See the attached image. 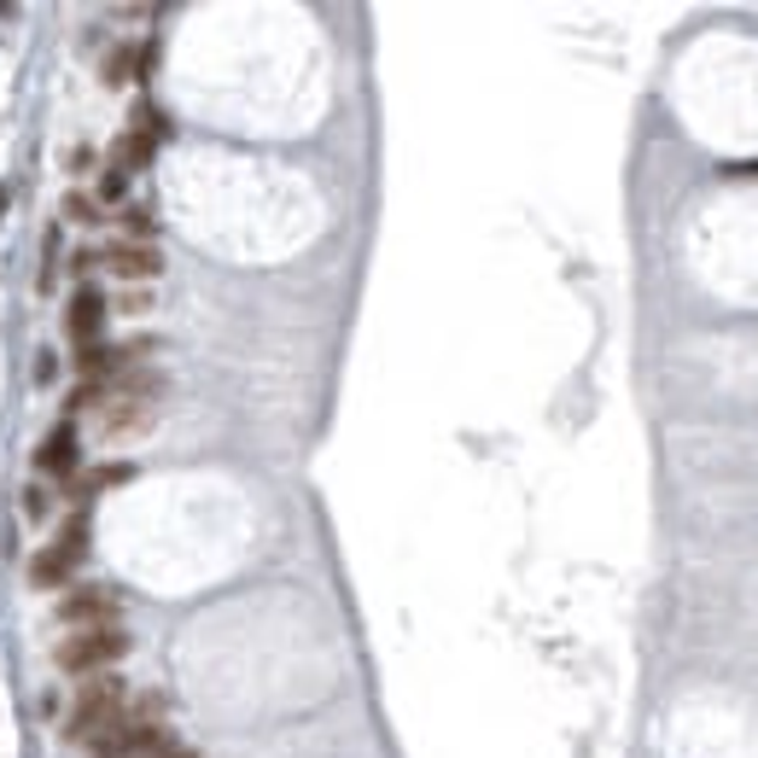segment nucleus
<instances>
[{"instance_id":"obj_8","label":"nucleus","mask_w":758,"mask_h":758,"mask_svg":"<svg viewBox=\"0 0 758 758\" xmlns=\"http://www.w3.org/2000/svg\"><path fill=\"white\" fill-rule=\"evenodd\" d=\"M35 461H41V473L71 479V473H76V461H82V456H76V426H71V420H58L53 433H47V444H41V456H35Z\"/></svg>"},{"instance_id":"obj_1","label":"nucleus","mask_w":758,"mask_h":758,"mask_svg":"<svg viewBox=\"0 0 758 758\" xmlns=\"http://www.w3.org/2000/svg\"><path fill=\"white\" fill-rule=\"evenodd\" d=\"M117 712H122V683H88L76 688V706L65 718V741H99L106 729H117Z\"/></svg>"},{"instance_id":"obj_14","label":"nucleus","mask_w":758,"mask_h":758,"mask_svg":"<svg viewBox=\"0 0 758 758\" xmlns=\"http://www.w3.org/2000/svg\"><path fill=\"white\" fill-rule=\"evenodd\" d=\"M122 479H135V467H129V461H117V467H99V473H94L88 484H94V490H106V484H122Z\"/></svg>"},{"instance_id":"obj_15","label":"nucleus","mask_w":758,"mask_h":758,"mask_svg":"<svg viewBox=\"0 0 758 758\" xmlns=\"http://www.w3.org/2000/svg\"><path fill=\"white\" fill-rule=\"evenodd\" d=\"M122 76H129V47H117V53L106 58V82H111V88H117Z\"/></svg>"},{"instance_id":"obj_5","label":"nucleus","mask_w":758,"mask_h":758,"mask_svg":"<svg viewBox=\"0 0 758 758\" xmlns=\"http://www.w3.org/2000/svg\"><path fill=\"white\" fill-rule=\"evenodd\" d=\"M99 321H106V298H99L94 286H76L71 303H65V333L82 344V351H88L94 333H99Z\"/></svg>"},{"instance_id":"obj_2","label":"nucleus","mask_w":758,"mask_h":758,"mask_svg":"<svg viewBox=\"0 0 758 758\" xmlns=\"http://www.w3.org/2000/svg\"><path fill=\"white\" fill-rule=\"evenodd\" d=\"M129 653V637L117 624H99V630H82L58 648V671H99V665H117Z\"/></svg>"},{"instance_id":"obj_4","label":"nucleus","mask_w":758,"mask_h":758,"mask_svg":"<svg viewBox=\"0 0 758 758\" xmlns=\"http://www.w3.org/2000/svg\"><path fill=\"white\" fill-rule=\"evenodd\" d=\"M117 619V596L111 589H71L65 601H58V624H88V630H99V624H111Z\"/></svg>"},{"instance_id":"obj_3","label":"nucleus","mask_w":758,"mask_h":758,"mask_svg":"<svg viewBox=\"0 0 758 758\" xmlns=\"http://www.w3.org/2000/svg\"><path fill=\"white\" fill-rule=\"evenodd\" d=\"M94 752L99 758H158V752H170V747H163V729L158 724H117V729H106L94 741Z\"/></svg>"},{"instance_id":"obj_12","label":"nucleus","mask_w":758,"mask_h":758,"mask_svg":"<svg viewBox=\"0 0 758 758\" xmlns=\"http://www.w3.org/2000/svg\"><path fill=\"white\" fill-rule=\"evenodd\" d=\"M122 193H129V170H122V163H111V170L106 175H99V199H122Z\"/></svg>"},{"instance_id":"obj_7","label":"nucleus","mask_w":758,"mask_h":758,"mask_svg":"<svg viewBox=\"0 0 758 758\" xmlns=\"http://www.w3.org/2000/svg\"><path fill=\"white\" fill-rule=\"evenodd\" d=\"M106 269H111L117 280H152V275L163 269V257L152 252V245H129V239H117L111 252H106Z\"/></svg>"},{"instance_id":"obj_16","label":"nucleus","mask_w":758,"mask_h":758,"mask_svg":"<svg viewBox=\"0 0 758 758\" xmlns=\"http://www.w3.org/2000/svg\"><path fill=\"white\" fill-rule=\"evenodd\" d=\"M65 216H76L82 228H88V216H94V204L88 199H65Z\"/></svg>"},{"instance_id":"obj_9","label":"nucleus","mask_w":758,"mask_h":758,"mask_svg":"<svg viewBox=\"0 0 758 758\" xmlns=\"http://www.w3.org/2000/svg\"><path fill=\"white\" fill-rule=\"evenodd\" d=\"M163 129H170V122H163L152 106H140V111H135V135L122 140V158H129V163H147V158H152V147L163 140Z\"/></svg>"},{"instance_id":"obj_10","label":"nucleus","mask_w":758,"mask_h":758,"mask_svg":"<svg viewBox=\"0 0 758 758\" xmlns=\"http://www.w3.org/2000/svg\"><path fill=\"white\" fill-rule=\"evenodd\" d=\"M53 555L65 561V566H76L82 555H88V514H71V520H65V531H58V543H53Z\"/></svg>"},{"instance_id":"obj_11","label":"nucleus","mask_w":758,"mask_h":758,"mask_svg":"<svg viewBox=\"0 0 758 758\" xmlns=\"http://www.w3.org/2000/svg\"><path fill=\"white\" fill-rule=\"evenodd\" d=\"M30 578H35V584H65V578H71V566H65V561H58L53 548H47V555H35Z\"/></svg>"},{"instance_id":"obj_6","label":"nucleus","mask_w":758,"mask_h":758,"mask_svg":"<svg viewBox=\"0 0 758 758\" xmlns=\"http://www.w3.org/2000/svg\"><path fill=\"white\" fill-rule=\"evenodd\" d=\"M140 426H152V397H111L106 403V420H99V438L117 444V438L140 433Z\"/></svg>"},{"instance_id":"obj_13","label":"nucleus","mask_w":758,"mask_h":758,"mask_svg":"<svg viewBox=\"0 0 758 758\" xmlns=\"http://www.w3.org/2000/svg\"><path fill=\"white\" fill-rule=\"evenodd\" d=\"M152 228H158V222H152L147 211H129V216H122V234H129V245H147Z\"/></svg>"},{"instance_id":"obj_17","label":"nucleus","mask_w":758,"mask_h":758,"mask_svg":"<svg viewBox=\"0 0 758 758\" xmlns=\"http://www.w3.org/2000/svg\"><path fill=\"white\" fill-rule=\"evenodd\" d=\"M158 758H188V752H158Z\"/></svg>"}]
</instances>
